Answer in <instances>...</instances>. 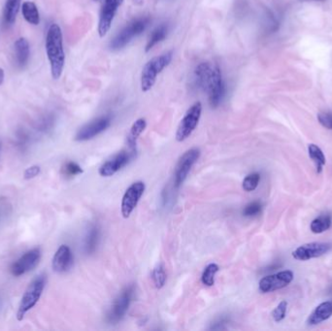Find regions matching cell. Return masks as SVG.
I'll return each instance as SVG.
<instances>
[{
	"label": "cell",
	"mask_w": 332,
	"mask_h": 331,
	"mask_svg": "<svg viewBox=\"0 0 332 331\" xmlns=\"http://www.w3.org/2000/svg\"><path fill=\"white\" fill-rule=\"evenodd\" d=\"M46 52L51 66V74L54 80H58L65 64L62 28L57 24H52L46 36Z\"/></svg>",
	"instance_id": "6da1fadb"
},
{
	"label": "cell",
	"mask_w": 332,
	"mask_h": 331,
	"mask_svg": "<svg viewBox=\"0 0 332 331\" xmlns=\"http://www.w3.org/2000/svg\"><path fill=\"white\" fill-rule=\"evenodd\" d=\"M172 59L173 52L169 51L154 56L145 64L141 73V90L143 92L153 89L158 76L170 64Z\"/></svg>",
	"instance_id": "7a4b0ae2"
},
{
	"label": "cell",
	"mask_w": 332,
	"mask_h": 331,
	"mask_svg": "<svg viewBox=\"0 0 332 331\" xmlns=\"http://www.w3.org/2000/svg\"><path fill=\"white\" fill-rule=\"evenodd\" d=\"M150 24V18L147 17L137 18L129 22L109 44L111 51L117 52L128 45L137 36L141 35Z\"/></svg>",
	"instance_id": "3957f363"
},
{
	"label": "cell",
	"mask_w": 332,
	"mask_h": 331,
	"mask_svg": "<svg viewBox=\"0 0 332 331\" xmlns=\"http://www.w3.org/2000/svg\"><path fill=\"white\" fill-rule=\"evenodd\" d=\"M46 282H47V278L45 275L42 274L36 277L29 284V286H27V290L18 306V313H17L18 321H22L25 318L26 314L37 304L45 288Z\"/></svg>",
	"instance_id": "277c9868"
},
{
	"label": "cell",
	"mask_w": 332,
	"mask_h": 331,
	"mask_svg": "<svg viewBox=\"0 0 332 331\" xmlns=\"http://www.w3.org/2000/svg\"><path fill=\"white\" fill-rule=\"evenodd\" d=\"M201 114H202L201 102L198 101L189 108V110L182 119L176 132V140L178 142L185 141L194 131L201 118Z\"/></svg>",
	"instance_id": "5b68a950"
},
{
	"label": "cell",
	"mask_w": 332,
	"mask_h": 331,
	"mask_svg": "<svg viewBox=\"0 0 332 331\" xmlns=\"http://www.w3.org/2000/svg\"><path fill=\"white\" fill-rule=\"evenodd\" d=\"M205 92L208 93L209 104L212 108L218 107L225 98V92H226L225 83L223 78L222 70L220 66L217 64L213 66L211 79L208 84Z\"/></svg>",
	"instance_id": "8992f818"
},
{
	"label": "cell",
	"mask_w": 332,
	"mask_h": 331,
	"mask_svg": "<svg viewBox=\"0 0 332 331\" xmlns=\"http://www.w3.org/2000/svg\"><path fill=\"white\" fill-rule=\"evenodd\" d=\"M134 294V286H128L117 296L114 300L111 309L107 315L108 322L116 323L120 322L126 315L128 307L131 303V299Z\"/></svg>",
	"instance_id": "52a82bcc"
},
{
	"label": "cell",
	"mask_w": 332,
	"mask_h": 331,
	"mask_svg": "<svg viewBox=\"0 0 332 331\" xmlns=\"http://www.w3.org/2000/svg\"><path fill=\"white\" fill-rule=\"evenodd\" d=\"M199 158H200V150L197 148L187 151L180 158L174 173V182L177 188L185 182V180L187 179L189 171L197 163Z\"/></svg>",
	"instance_id": "ba28073f"
},
{
	"label": "cell",
	"mask_w": 332,
	"mask_h": 331,
	"mask_svg": "<svg viewBox=\"0 0 332 331\" xmlns=\"http://www.w3.org/2000/svg\"><path fill=\"white\" fill-rule=\"evenodd\" d=\"M124 0H105L99 15L97 31L101 38L106 36L112 27L113 21L117 14L118 10L122 6Z\"/></svg>",
	"instance_id": "9c48e42d"
},
{
	"label": "cell",
	"mask_w": 332,
	"mask_h": 331,
	"mask_svg": "<svg viewBox=\"0 0 332 331\" xmlns=\"http://www.w3.org/2000/svg\"><path fill=\"white\" fill-rule=\"evenodd\" d=\"M110 126H111V116H99L81 127L75 135V140L79 142L90 140L95 136L104 132L110 127Z\"/></svg>",
	"instance_id": "30bf717a"
},
{
	"label": "cell",
	"mask_w": 332,
	"mask_h": 331,
	"mask_svg": "<svg viewBox=\"0 0 332 331\" xmlns=\"http://www.w3.org/2000/svg\"><path fill=\"white\" fill-rule=\"evenodd\" d=\"M135 149H130L129 151H123L114 155L111 160L104 162L100 168L99 174L102 177H111L115 175L118 171L124 168L126 164L131 161L134 157Z\"/></svg>",
	"instance_id": "8fae6325"
},
{
	"label": "cell",
	"mask_w": 332,
	"mask_h": 331,
	"mask_svg": "<svg viewBox=\"0 0 332 331\" xmlns=\"http://www.w3.org/2000/svg\"><path fill=\"white\" fill-rule=\"evenodd\" d=\"M145 191V184L141 181L135 182L127 188L122 200V214L125 219L129 218L138 204Z\"/></svg>",
	"instance_id": "7c38bea8"
},
{
	"label": "cell",
	"mask_w": 332,
	"mask_h": 331,
	"mask_svg": "<svg viewBox=\"0 0 332 331\" xmlns=\"http://www.w3.org/2000/svg\"><path fill=\"white\" fill-rule=\"evenodd\" d=\"M41 259V251L36 248L30 251H27L24 256H22L18 260H16L11 266V273L18 277L25 275L29 271L33 270L38 265Z\"/></svg>",
	"instance_id": "4fadbf2b"
},
{
	"label": "cell",
	"mask_w": 332,
	"mask_h": 331,
	"mask_svg": "<svg viewBox=\"0 0 332 331\" xmlns=\"http://www.w3.org/2000/svg\"><path fill=\"white\" fill-rule=\"evenodd\" d=\"M294 280V273L289 270L282 271L277 274L263 277L260 281L259 288L261 293L266 294L286 287Z\"/></svg>",
	"instance_id": "5bb4252c"
},
{
	"label": "cell",
	"mask_w": 332,
	"mask_h": 331,
	"mask_svg": "<svg viewBox=\"0 0 332 331\" xmlns=\"http://www.w3.org/2000/svg\"><path fill=\"white\" fill-rule=\"evenodd\" d=\"M331 246L328 243H309L300 246L292 252L294 258L297 260H309L322 257L330 250Z\"/></svg>",
	"instance_id": "9a60e30c"
},
{
	"label": "cell",
	"mask_w": 332,
	"mask_h": 331,
	"mask_svg": "<svg viewBox=\"0 0 332 331\" xmlns=\"http://www.w3.org/2000/svg\"><path fill=\"white\" fill-rule=\"evenodd\" d=\"M73 264V255L68 246L62 245L53 259V269L56 273H64L71 268Z\"/></svg>",
	"instance_id": "2e32d148"
},
{
	"label": "cell",
	"mask_w": 332,
	"mask_h": 331,
	"mask_svg": "<svg viewBox=\"0 0 332 331\" xmlns=\"http://www.w3.org/2000/svg\"><path fill=\"white\" fill-rule=\"evenodd\" d=\"M213 66L214 65L209 63H201L197 66L194 70V81L198 89L206 91L213 72Z\"/></svg>",
	"instance_id": "e0dca14e"
},
{
	"label": "cell",
	"mask_w": 332,
	"mask_h": 331,
	"mask_svg": "<svg viewBox=\"0 0 332 331\" xmlns=\"http://www.w3.org/2000/svg\"><path fill=\"white\" fill-rule=\"evenodd\" d=\"M332 316V301H326L319 305L314 312L308 318L307 323L310 325H316L328 320Z\"/></svg>",
	"instance_id": "ac0fdd59"
},
{
	"label": "cell",
	"mask_w": 332,
	"mask_h": 331,
	"mask_svg": "<svg viewBox=\"0 0 332 331\" xmlns=\"http://www.w3.org/2000/svg\"><path fill=\"white\" fill-rule=\"evenodd\" d=\"M30 56V48L26 38H18L15 42V57L19 68H24Z\"/></svg>",
	"instance_id": "d6986e66"
},
{
	"label": "cell",
	"mask_w": 332,
	"mask_h": 331,
	"mask_svg": "<svg viewBox=\"0 0 332 331\" xmlns=\"http://www.w3.org/2000/svg\"><path fill=\"white\" fill-rule=\"evenodd\" d=\"M21 0H6L3 8V22L6 26H12L18 15Z\"/></svg>",
	"instance_id": "ffe728a7"
},
{
	"label": "cell",
	"mask_w": 332,
	"mask_h": 331,
	"mask_svg": "<svg viewBox=\"0 0 332 331\" xmlns=\"http://www.w3.org/2000/svg\"><path fill=\"white\" fill-rule=\"evenodd\" d=\"M168 33V26L162 25L160 27H155L152 32V34L149 37V40L147 42V45L145 47V52H150L153 47L158 45L163 41Z\"/></svg>",
	"instance_id": "44dd1931"
},
{
	"label": "cell",
	"mask_w": 332,
	"mask_h": 331,
	"mask_svg": "<svg viewBox=\"0 0 332 331\" xmlns=\"http://www.w3.org/2000/svg\"><path fill=\"white\" fill-rule=\"evenodd\" d=\"M146 127H147V122L143 118L138 119L137 121H135L134 124L132 125L131 128H130V132L127 136L128 148L135 149L136 142H137L139 136L142 134V132L146 129Z\"/></svg>",
	"instance_id": "7402d4cb"
},
{
	"label": "cell",
	"mask_w": 332,
	"mask_h": 331,
	"mask_svg": "<svg viewBox=\"0 0 332 331\" xmlns=\"http://www.w3.org/2000/svg\"><path fill=\"white\" fill-rule=\"evenodd\" d=\"M22 12H23L24 18L28 24L33 25V26L39 25L40 15H39V11H38L35 3L31 2V1L25 2L22 6Z\"/></svg>",
	"instance_id": "603a6c76"
},
{
	"label": "cell",
	"mask_w": 332,
	"mask_h": 331,
	"mask_svg": "<svg viewBox=\"0 0 332 331\" xmlns=\"http://www.w3.org/2000/svg\"><path fill=\"white\" fill-rule=\"evenodd\" d=\"M308 152L311 160L314 161L317 172L321 173L323 170V165L325 164V157L323 154V151L317 145L311 144L308 147Z\"/></svg>",
	"instance_id": "cb8c5ba5"
},
{
	"label": "cell",
	"mask_w": 332,
	"mask_h": 331,
	"mask_svg": "<svg viewBox=\"0 0 332 331\" xmlns=\"http://www.w3.org/2000/svg\"><path fill=\"white\" fill-rule=\"evenodd\" d=\"M99 230L96 226H92L89 230V232L87 234V237L85 239V245H84V249L87 254H92L93 251H95L97 244H99Z\"/></svg>",
	"instance_id": "d4e9b609"
},
{
	"label": "cell",
	"mask_w": 332,
	"mask_h": 331,
	"mask_svg": "<svg viewBox=\"0 0 332 331\" xmlns=\"http://www.w3.org/2000/svg\"><path fill=\"white\" fill-rule=\"evenodd\" d=\"M331 217L329 215L320 216L311 223V230L313 233H323L331 226Z\"/></svg>",
	"instance_id": "484cf974"
},
{
	"label": "cell",
	"mask_w": 332,
	"mask_h": 331,
	"mask_svg": "<svg viewBox=\"0 0 332 331\" xmlns=\"http://www.w3.org/2000/svg\"><path fill=\"white\" fill-rule=\"evenodd\" d=\"M218 271H219V266L217 264L215 263L209 264L203 271V274L201 276L202 284L207 286H214L216 274L218 273Z\"/></svg>",
	"instance_id": "4316f807"
},
{
	"label": "cell",
	"mask_w": 332,
	"mask_h": 331,
	"mask_svg": "<svg viewBox=\"0 0 332 331\" xmlns=\"http://www.w3.org/2000/svg\"><path fill=\"white\" fill-rule=\"evenodd\" d=\"M12 204L6 197H0V227L6 224L12 215Z\"/></svg>",
	"instance_id": "83f0119b"
},
{
	"label": "cell",
	"mask_w": 332,
	"mask_h": 331,
	"mask_svg": "<svg viewBox=\"0 0 332 331\" xmlns=\"http://www.w3.org/2000/svg\"><path fill=\"white\" fill-rule=\"evenodd\" d=\"M261 181V175L259 173H251L243 181L242 187L245 191H252L258 188Z\"/></svg>",
	"instance_id": "f1b7e54d"
},
{
	"label": "cell",
	"mask_w": 332,
	"mask_h": 331,
	"mask_svg": "<svg viewBox=\"0 0 332 331\" xmlns=\"http://www.w3.org/2000/svg\"><path fill=\"white\" fill-rule=\"evenodd\" d=\"M153 281L157 288H162L166 281V274L162 264H159L153 271Z\"/></svg>",
	"instance_id": "f546056e"
},
{
	"label": "cell",
	"mask_w": 332,
	"mask_h": 331,
	"mask_svg": "<svg viewBox=\"0 0 332 331\" xmlns=\"http://www.w3.org/2000/svg\"><path fill=\"white\" fill-rule=\"evenodd\" d=\"M63 174L67 177H74L79 174L83 173V169L80 165H78L76 162L69 161L64 164L63 168Z\"/></svg>",
	"instance_id": "4dcf8cb0"
},
{
	"label": "cell",
	"mask_w": 332,
	"mask_h": 331,
	"mask_svg": "<svg viewBox=\"0 0 332 331\" xmlns=\"http://www.w3.org/2000/svg\"><path fill=\"white\" fill-rule=\"evenodd\" d=\"M261 209H262V205L261 202L253 201L244 208L243 215L245 217H255L261 213Z\"/></svg>",
	"instance_id": "1f68e13d"
},
{
	"label": "cell",
	"mask_w": 332,
	"mask_h": 331,
	"mask_svg": "<svg viewBox=\"0 0 332 331\" xmlns=\"http://www.w3.org/2000/svg\"><path fill=\"white\" fill-rule=\"evenodd\" d=\"M287 301H282L279 303L278 306L275 308V310L272 313V317L275 322H281L285 319L286 314H287Z\"/></svg>",
	"instance_id": "d6a6232c"
},
{
	"label": "cell",
	"mask_w": 332,
	"mask_h": 331,
	"mask_svg": "<svg viewBox=\"0 0 332 331\" xmlns=\"http://www.w3.org/2000/svg\"><path fill=\"white\" fill-rule=\"evenodd\" d=\"M319 123L325 128L332 130V112H323L318 115Z\"/></svg>",
	"instance_id": "836d02e7"
},
{
	"label": "cell",
	"mask_w": 332,
	"mask_h": 331,
	"mask_svg": "<svg viewBox=\"0 0 332 331\" xmlns=\"http://www.w3.org/2000/svg\"><path fill=\"white\" fill-rule=\"evenodd\" d=\"M39 174H40V167L37 165H33V166L28 167L27 170L25 171L24 176H25V179H33L37 177Z\"/></svg>",
	"instance_id": "e575fe53"
},
{
	"label": "cell",
	"mask_w": 332,
	"mask_h": 331,
	"mask_svg": "<svg viewBox=\"0 0 332 331\" xmlns=\"http://www.w3.org/2000/svg\"><path fill=\"white\" fill-rule=\"evenodd\" d=\"M224 324H225V320L224 319H221V320H219L218 322H216L212 325L211 329H225V327L224 326Z\"/></svg>",
	"instance_id": "d590c367"
},
{
	"label": "cell",
	"mask_w": 332,
	"mask_h": 331,
	"mask_svg": "<svg viewBox=\"0 0 332 331\" xmlns=\"http://www.w3.org/2000/svg\"><path fill=\"white\" fill-rule=\"evenodd\" d=\"M4 77H5V74H4V70L2 68H0V86L2 85L3 81H4Z\"/></svg>",
	"instance_id": "8d00e7d4"
},
{
	"label": "cell",
	"mask_w": 332,
	"mask_h": 331,
	"mask_svg": "<svg viewBox=\"0 0 332 331\" xmlns=\"http://www.w3.org/2000/svg\"><path fill=\"white\" fill-rule=\"evenodd\" d=\"M300 1H323V0H300Z\"/></svg>",
	"instance_id": "74e56055"
},
{
	"label": "cell",
	"mask_w": 332,
	"mask_h": 331,
	"mask_svg": "<svg viewBox=\"0 0 332 331\" xmlns=\"http://www.w3.org/2000/svg\"><path fill=\"white\" fill-rule=\"evenodd\" d=\"M0 307H1V300H0Z\"/></svg>",
	"instance_id": "f35d334b"
},
{
	"label": "cell",
	"mask_w": 332,
	"mask_h": 331,
	"mask_svg": "<svg viewBox=\"0 0 332 331\" xmlns=\"http://www.w3.org/2000/svg\"><path fill=\"white\" fill-rule=\"evenodd\" d=\"M94 1H99V0H94Z\"/></svg>",
	"instance_id": "ab89813d"
},
{
	"label": "cell",
	"mask_w": 332,
	"mask_h": 331,
	"mask_svg": "<svg viewBox=\"0 0 332 331\" xmlns=\"http://www.w3.org/2000/svg\"><path fill=\"white\" fill-rule=\"evenodd\" d=\"M0 148H1V145H0Z\"/></svg>",
	"instance_id": "60d3db41"
}]
</instances>
